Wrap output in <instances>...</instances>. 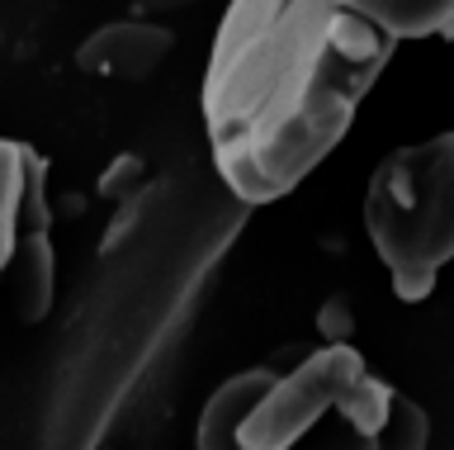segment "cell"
Returning <instances> with one entry per match:
<instances>
[{"instance_id": "obj_8", "label": "cell", "mask_w": 454, "mask_h": 450, "mask_svg": "<svg viewBox=\"0 0 454 450\" xmlns=\"http://www.w3.org/2000/svg\"><path fill=\"white\" fill-rule=\"evenodd\" d=\"M350 332H355L350 304L340 299V294H332V299L317 308V336H322V342H350Z\"/></svg>"}, {"instance_id": "obj_4", "label": "cell", "mask_w": 454, "mask_h": 450, "mask_svg": "<svg viewBox=\"0 0 454 450\" xmlns=\"http://www.w3.org/2000/svg\"><path fill=\"white\" fill-rule=\"evenodd\" d=\"M14 280L24 322L48 318L57 289L48 157L20 138H0V285Z\"/></svg>"}, {"instance_id": "obj_7", "label": "cell", "mask_w": 454, "mask_h": 450, "mask_svg": "<svg viewBox=\"0 0 454 450\" xmlns=\"http://www.w3.org/2000/svg\"><path fill=\"white\" fill-rule=\"evenodd\" d=\"M142 180H147L142 157L123 152V157H114V166H105V176H99V194L119 204V200H128V194H142Z\"/></svg>"}, {"instance_id": "obj_1", "label": "cell", "mask_w": 454, "mask_h": 450, "mask_svg": "<svg viewBox=\"0 0 454 450\" xmlns=\"http://www.w3.org/2000/svg\"><path fill=\"white\" fill-rule=\"evenodd\" d=\"M397 38L336 0H232L204 67L213 171L241 204L294 194L340 147Z\"/></svg>"}, {"instance_id": "obj_9", "label": "cell", "mask_w": 454, "mask_h": 450, "mask_svg": "<svg viewBox=\"0 0 454 450\" xmlns=\"http://www.w3.org/2000/svg\"><path fill=\"white\" fill-rule=\"evenodd\" d=\"M184 5H194V0H133L137 15H166V10H184Z\"/></svg>"}, {"instance_id": "obj_3", "label": "cell", "mask_w": 454, "mask_h": 450, "mask_svg": "<svg viewBox=\"0 0 454 450\" xmlns=\"http://www.w3.org/2000/svg\"><path fill=\"white\" fill-rule=\"evenodd\" d=\"M364 233L403 304L431 299L454 261V133L388 152L364 190Z\"/></svg>"}, {"instance_id": "obj_5", "label": "cell", "mask_w": 454, "mask_h": 450, "mask_svg": "<svg viewBox=\"0 0 454 450\" xmlns=\"http://www.w3.org/2000/svg\"><path fill=\"white\" fill-rule=\"evenodd\" d=\"M170 48H176V34L166 24L114 20V24H99L95 34H85V43L76 48V67L109 81H147L170 58Z\"/></svg>"}, {"instance_id": "obj_6", "label": "cell", "mask_w": 454, "mask_h": 450, "mask_svg": "<svg viewBox=\"0 0 454 450\" xmlns=\"http://www.w3.org/2000/svg\"><path fill=\"white\" fill-rule=\"evenodd\" d=\"M364 15L383 34L403 38H454V0H336Z\"/></svg>"}, {"instance_id": "obj_2", "label": "cell", "mask_w": 454, "mask_h": 450, "mask_svg": "<svg viewBox=\"0 0 454 450\" xmlns=\"http://www.w3.org/2000/svg\"><path fill=\"white\" fill-rule=\"evenodd\" d=\"M431 417L379 379L350 342H322L289 370L227 375L199 407L194 450H426Z\"/></svg>"}]
</instances>
